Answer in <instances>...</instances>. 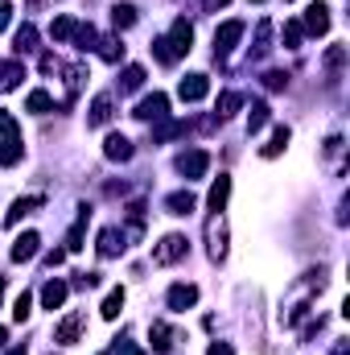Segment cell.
<instances>
[{"label": "cell", "instance_id": "d6a6232c", "mask_svg": "<svg viewBox=\"0 0 350 355\" xmlns=\"http://www.w3.org/2000/svg\"><path fill=\"white\" fill-rule=\"evenodd\" d=\"M268 120H272V116H268V103L256 99V103H252V112H248V132H260Z\"/></svg>", "mask_w": 350, "mask_h": 355}, {"label": "cell", "instance_id": "ee69618b", "mask_svg": "<svg viewBox=\"0 0 350 355\" xmlns=\"http://www.w3.org/2000/svg\"><path fill=\"white\" fill-rule=\"evenodd\" d=\"M8 17H12V4H8V0H0V29H8Z\"/></svg>", "mask_w": 350, "mask_h": 355}, {"label": "cell", "instance_id": "603a6c76", "mask_svg": "<svg viewBox=\"0 0 350 355\" xmlns=\"http://www.w3.org/2000/svg\"><path fill=\"white\" fill-rule=\"evenodd\" d=\"M288 137H293V132H288V124H276V128H272V141L264 145L260 153H264V157H280V153H284V145H288Z\"/></svg>", "mask_w": 350, "mask_h": 355}, {"label": "cell", "instance_id": "8d00e7d4", "mask_svg": "<svg viewBox=\"0 0 350 355\" xmlns=\"http://www.w3.org/2000/svg\"><path fill=\"white\" fill-rule=\"evenodd\" d=\"M128 227H132V236L145 232V202H128Z\"/></svg>", "mask_w": 350, "mask_h": 355}, {"label": "cell", "instance_id": "f5cc1de1", "mask_svg": "<svg viewBox=\"0 0 350 355\" xmlns=\"http://www.w3.org/2000/svg\"><path fill=\"white\" fill-rule=\"evenodd\" d=\"M256 4H260V0H256Z\"/></svg>", "mask_w": 350, "mask_h": 355}, {"label": "cell", "instance_id": "f907efd6", "mask_svg": "<svg viewBox=\"0 0 350 355\" xmlns=\"http://www.w3.org/2000/svg\"><path fill=\"white\" fill-rule=\"evenodd\" d=\"M8 355H25V343H21V347H12V352H8Z\"/></svg>", "mask_w": 350, "mask_h": 355}, {"label": "cell", "instance_id": "db71d44e", "mask_svg": "<svg viewBox=\"0 0 350 355\" xmlns=\"http://www.w3.org/2000/svg\"><path fill=\"white\" fill-rule=\"evenodd\" d=\"M103 355H107V352H103Z\"/></svg>", "mask_w": 350, "mask_h": 355}, {"label": "cell", "instance_id": "d590c367", "mask_svg": "<svg viewBox=\"0 0 350 355\" xmlns=\"http://www.w3.org/2000/svg\"><path fill=\"white\" fill-rule=\"evenodd\" d=\"M120 87H124V91L145 87V67H124V75H120Z\"/></svg>", "mask_w": 350, "mask_h": 355}, {"label": "cell", "instance_id": "cb8c5ba5", "mask_svg": "<svg viewBox=\"0 0 350 355\" xmlns=\"http://www.w3.org/2000/svg\"><path fill=\"white\" fill-rule=\"evenodd\" d=\"M107 120H111V95H95L87 124H91V128H99V124H107Z\"/></svg>", "mask_w": 350, "mask_h": 355}, {"label": "cell", "instance_id": "ac0fdd59", "mask_svg": "<svg viewBox=\"0 0 350 355\" xmlns=\"http://www.w3.org/2000/svg\"><path fill=\"white\" fill-rule=\"evenodd\" d=\"M227 198H231V178L219 174V182H214V186H210V194H206V207H210V211L219 215V211L227 207Z\"/></svg>", "mask_w": 350, "mask_h": 355}, {"label": "cell", "instance_id": "74e56055", "mask_svg": "<svg viewBox=\"0 0 350 355\" xmlns=\"http://www.w3.org/2000/svg\"><path fill=\"white\" fill-rule=\"evenodd\" d=\"M342 62H347V46H330L326 50V71L334 75V71H342Z\"/></svg>", "mask_w": 350, "mask_h": 355}, {"label": "cell", "instance_id": "6da1fadb", "mask_svg": "<svg viewBox=\"0 0 350 355\" xmlns=\"http://www.w3.org/2000/svg\"><path fill=\"white\" fill-rule=\"evenodd\" d=\"M21 153H25L21 124H17L8 112H0V166H17V162H21Z\"/></svg>", "mask_w": 350, "mask_h": 355}, {"label": "cell", "instance_id": "681fc988", "mask_svg": "<svg viewBox=\"0 0 350 355\" xmlns=\"http://www.w3.org/2000/svg\"><path fill=\"white\" fill-rule=\"evenodd\" d=\"M4 343H8V331H4V327H0V347H4Z\"/></svg>", "mask_w": 350, "mask_h": 355}, {"label": "cell", "instance_id": "5bb4252c", "mask_svg": "<svg viewBox=\"0 0 350 355\" xmlns=\"http://www.w3.org/2000/svg\"><path fill=\"white\" fill-rule=\"evenodd\" d=\"M132 153H136V149H132V141H128V137H120V132H111V137L103 141V157H107V162H132Z\"/></svg>", "mask_w": 350, "mask_h": 355}, {"label": "cell", "instance_id": "83f0119b", "mask_svg": "<svg viewBox=\"0 0 350 355\" xmlns=\"http://www.w3.org/2000/svg\"><path fill=\"white\" fill-rule=\"evenodd\" d=\"M268 50H272V21H260V25H256V46H252V58L260 62Z\"/></svg>", "mask_w": 350, "mask_h": 355}, {"label": "cell", "instance_id": "ffe728a7", "mask_svg": "<svg viewBox=\"0 0 350 355\" xmlns=\"http://www.w3.org/2000/svg\"><path fill=\"white\" fill-rule=\"evenodd\" d=\"M21 79H25V67H21V58H8V62H0V91H12Z\"/></svg>", "mask_w": 350, "mask_h": 355}, {"label": "cell", "instance_id": "d4e9b609", "mask_svg": "<svg viewBox=\"0 0 350 355\" xmlns=\"http://www.w3.org/2000/svg\"><path fill=\"white\" fill-rule=\"evenodd\" d=\"M95 50H99V58H103V62H111V67L124 58V42H120V37H99V46H95Z\"/></svg>", "mask_w": 350, "mask_h": 355}, {"label": "cell", "instance_id": "60d3db41", "mask_svg": "<svg viewBox=\"0 0 350 355\" xmlns=\"http://www.w3.org/2000/svg\"><path fill=\"white\" fill-rule=\"evenodd\" d=\"M264 87L268 91H284L288 87V75H284V71H268V75H264Z\"/></svg>", "mask_w": 350, "mask_h": 355}, {"label": "cell", "instance_id": "30bf717a", "mask_svg": "<svg viewBox=\"0 0 350 355\" xmlns=\"http://www.w3.org/2000/svg\"><path fill=\"white\" fill-rule=\"evenodd\" d=\"M177 95H181L185 103H198V99L210 95V79H206V75H185V79L177 83Z\"/></svg>", "mask_w": 350, "mask_h": 355}, {"label": "cell", "instance_id": "f1b7e54d", "mask_svg": "<svg viewBox=\"0 0 350 355\" xmlns=\"http://www.w3.org/2000/svg\"><path fill=\"white\" fill-rule=\"evenodd\" d=\"M120 310H124V289H111V293L103 297V306H99V314H103L107 322H116V318H120Z\"/></svg>", "mask_w": 350, "mask_h": 355}, {"label": "cell", "instance_id": "9a60e30c", "mask_svg": "<svg viewBox=\"0 0 350 355\" xmlns=\"http://www.w3.org/2000/svg\"><path fill=\"white\" fill-rule=\"evenodd\" d=\"M206 236H210V261H223V257H227V227H223V219H219V215L210 219Z\"/></svg>", "mask_w": 350, "mask_h": 355}, {"label": "cell", "instance_id": "2e32d148", "mask_svg": "<svg viewBox=\"0 0 350 355\" xmlns=\"http://www.w3.org/2000/svg\"><path fill=\"white\" fill-rule=\"evenodd\" d=\"M66 293H71V285H66V281H54V277H50V281L42 285V306H46V310H58V306L66 302Z\"/></svg>", "mask_w": 350, "mask_h": 355}, {"label": "cell", "instance_id": "7c38bea8", "mask_svg": "<svg viewBox=\"0 0 350 355\" xmlns=\"http://www.w3.org/2000/svg\"><path fill=\"white\" fill-rule=\"evenodd\" d=\"M194 302H198V285H185V281L169 285V293H165V306L169 310H190Z\"/></svg>", "mask_w": 350, "mask_h": 355}, {"label": "cell", "instance_id": "7a4b0ae2", "mask_svg": "<svg viewBox=\"0 0 350 355\" xmlns=\"http://www.w3.org/2000/svg\"><path fill=\"white\" fill-rule=\"evenodd\" d=\"M136 120H145V124H161L165 116H169V95H161V91H153V95H145L140 103H136V112H132Z\"/></svg>", "mask_w": 350, "mask_h": 355}, {"label": "cell", "instance_id": "e0dca14e", "mask_svg": "<svg viewBox=\"0 0 350 355\" xmlns=\"http://www.w3.org/2000/svg\"><path fill=\"white\" fill-rule=\"evenodd\" d=\"M124 252V232L120 227H103L99 232V257H120Z\"/></svg>", "mask_w": 350, "mask_h": 355}, {"label": "cell", "instance_id": "44dd1931", "mask_svg": "<svg viewBox=\"0 0 350 355\" xmlns=\"http://www.w3.org/2000/svg\"><path fill=\"white\" fill-rule=\"evenodd\" d=\"M12 50H17V58H21V54H33V50H37V29H33V25H21L17 37H12Z\"/></svg>", "mask_w": 350, "mask_h": 355}, {"label": "cell", "instance_id": "836d02e7", "mask_svg": "<svg viewBox=\"0 0 350 355\" xmlns=\"http://www.w3.org/2000/svg\"><path fill=\"white\" fill-rule=\"evenodd\" d=\"M185 128H190L185 120H169V124H161V128L153 132V141L161 145V141H174V137H185Z\"/></svg>", "mask_w": 350, "mask_h": 355}, {"label": "cell", "instance_id": "4dcf8cb0", "mask_svg": "<svg viewBox=\"0 0 350 355\" xmlns=\"http://www.w3.org/2000/svg\"><path fill=\"white\" fill-rule=\"evenodd\" d=\"M75 29H79V21H75V17H54V25H50L54 42H71V37H75Z\"/></svg>", "mask_w": 350, "mask_h": 355}, {"label": "cell", "instance_id": "3957f363", "mask_svg": "<svg viewBox=\"0 0 350 355\" xmlns=\"http://www.w3.org/2000/svg\"><path fill=\"white\" fill-rule=\"evenodd\" d=\"M177 174L185 178V182H190V178H202L206 174V170H210V153H206V149H185V153H177Z\"/></svg>", "mask_w": 350, "mask_h": 355}, {"label": "cell", "instance_id": "f6af8a7d", "mask_svg": "<svg viewBox=\"0 0 350 355\" xmlns=\"http://www.w3.org/2000/svg\"><path fill=\"white\" fill-rule=\"evenodd\" d=\"M116 355H145L136 343H116Z\"/></svg>", "mask_w": 350, "mask_h": 355}, {"label": "cell", "instance_id": "8992f818", "mask_svg": "<svg viewBox=\"0 0 350 355\" xmlns=\"http://www.w3.org/2000/svg\"><path fill=\"white\" fill-rule=\"evenodd\" d=\"M83 327H87V314L83 310H75V314H66L58 327H54V343H62V347H71V343H79V335H83Z\"/></svg>", "mask_w": 350, "mask_h": 355}, {"label": "cell", "instance_id": "b9f144b4", "mask_svg": "<svg viewBox=\"0 0 350 355\" xmlns=\"http://www.w3.org/2000/svg\"><path fill=\"white\" fill-rule=\"evenodd\" d=\"M58 71V58L54 54H42V75H54Z\"/></svg>", "mask_w": 350, "mask_h": 355}, {"label": "cell", "instance_id": "7bdbcfd3", "mask_svg": "<svg viewBox=\"0 0 350 355\" xmlns=\"http://www.w3.org/2000/svg\"><path fill=\"white\" fill-rule=\"evenodd\" d=\"M66 261V248H54V252H46V265L54 268V265H62Z\"/></svg>", "mask_w": 350, "mask_h": 355}, {"label": "cell", "instance_id": "5b68a950", "mask_svg": "<svg viewBox=\"0 0 350 355\" xmlns=\"http://www.w3.org/2000/svg\"><path fill=\"white\" fill-rule=\"evenodd\" d=\"M239 37H243V21H223L214 29V58H227L239 46Z\"/></svg>", "mask_w": 350, "mask_h": 355}, {"label": "cell", "instance_id": "816d5d0a", "mask_svg": "<svg viewBox=\"0 0 350 355\" xmlns=\"http://www.w3.org/2000/svg\"><path fill=\"white\" fill-rule=\"evenodd\" d=\"M0 297H4V277H0Z\"/></svg>", "mask_w": 350, "mask_h": 355}, {"label": "cell", "instance_id": "ab89813d", "mask_svg": "<svg viewBox=\"0 0 350 355\" xmlns=\"http://www.w3.org/2000/svg\"><path fill=\"white\" fill-rule=\"evenodd\" d=\"M29 314H33V297H29V293H21V297L12 302V318H17V322H25Z\"/></svg>", "mask_w": 350, "mask_h": 355}, {"label": "cell", "instance_id": "bcb514c9", "mask_svg": "<svg viewBox=\"0 0 350 355\" xmlns=\"http://www.w3.org/2000/svg\"><path fill=\"white\" fill-rule=\"evenodd\" d=\"M206 355H235V352H231V343H210V352Z\"/></svg>", "mask_w": 350, "mask_h": 355}, {"label": "cell", "instance_id": "ba28073f", "mask_svg": "<svg viewBox=\"0 0 350 355\" xmlns=\"http://www.w3.org/2000/svg\"><path fill=\"white\" fill-rule=\"evenodd\" d=\"M37 244H42V236H37V232H21V236L12 240L8 257H12L17 265H25V261H33V257H37Z\"/></svg>", "mask_w": 350, "mask_h": 355}, {"label": "cell", "instance_id": "4316f807", "mask_svg": "<svg viewBox=\"0 0 350 355\" xmlns=\"http://www.w3.org/2000/svg\"><path fill=\"white\" fill-rule=\"evenodd\" d=\"M243 107V95L239 91H223L219 95V103H214V112H219V120H227V116H235Z\"/></svg>", "mask_w": 350, "mask_h": 355}, {"label": "cell", "instance_id": "f35d334b", "mask_svg": "<svg viewBox=\"0 0 350 355\" xmlns=\"http://www.w3.org/2000/svg\"><path fill=\"white\" fill-rule=\"evenodd\" d=\"M301 37H305L301 21H288V25H284V46H288V50H297V46H301Z\"/></svg>", "mask_w": 350, "mask_h": 355}, {"label": "cell", "instance_id": "8fae6325", "mask_svg": "<svg viewBox=\"0 0 350 355\" xmlns=\"http://www.w3.org/2000/svg\"><path fill=\"white\" fill-rule=\"evenodd\" d=\"M42 207H46V198H42V194H25V198H17V202L8 207V215H4V223L12 227V223H21L25 215H33V211H42Z\"/></svg>", "mask_w": 350, "mask_h": 355}, {"label": "cell", "instance_id": "4fadbf2b", "mask_svg": "<svg viewBox=\"0 0 350 355\" xmlns=\"http://www.w3.org/2000/svg\"><path fill=\"white\" fill-rule=\"evenodd\" d=\"M149 339H153V352L157 355H169L177 347V331L169 322H153V327H149Z\"/></svg>", "mask_w": 350, "mask_h": 355}, {"label": "cell", "instance_id": "484cf974", "mask_svg": "<svg viewBox=\"0 0 350 355\" xmlns=\"http://www.w3.org/2000/svg\"><path fill=\"white\" fill-rule=\"evenodd\" d=\"M25 112H33V116H46V112H54V95H50V91H29V99H25Z\"/></svg>", "mask_w": 350, "mask_h": 355}, {"label": "cell", "instance_id": "1f68e13d", "mask_svg": "<svg viewBox=\"0 0 350 355\" xmlns=\"http://www.w3.org/2000/svg\"><path fill=\"white\" fill-rule=\"evenodd\" d=\"M79 50H95L99 46V33H95V25H87V21H79V29H75V37H71Z\"/></svg>", "mask_w": 350, "mask_h": 355}, {"label": "cell", "instance_id": "7dc6e473", "mask_svg": "<svg viewBox=\"0 0 350 355\" xmlns=\"http://www.w3.org/2000/svg\"><path fill=\"white\" fill-rule=\"evenodd\" d=\"M202 8H206V12H214V8H227V0H202Z\"/></svg>", "mask_w": 350, "mask_h": 355}, {"label": "cell", "instance_id": "e575fe53", "mask_svg": "<svg viewBox=\"0 0 350 355\" xmlns=\"http://www.w3.org/2000/svg\"><path fill=\"white\" fill-rule=\"evenodd\" d=\"M153 58H157L161 67H174V62H177V54H174V46H169V37H157V42H153Z\"/></svg>", "mask_w": 350, "mask_h": 355}, {"label": "cell", "instance_id": "d6986e66", "mask_svg": "<svg viewBox=\"0 0 350 355\" xmlns=\"http://www.w3.org/2000/svg\"><path fill=\"white\" fill-rule=\"evenodd\" d=\"M87 223H91V207H79V219H75V227H71V236H66V252H79V248H83Z\"/></svg>", "mask_w": 350, "mask_h": 355}, {"label": "cell", "instance_id": "9c48e42d", "mask_svg": "<svg viewBox=\"0 0 350 355\" xmlns=\"http://www.w3.org/2000/svg\"><path fill=\"white\" fill-rule=\"evenodd\" d=\"M169 46H174L177 58H185V54H190V46H194V25H190L185 17H177V21H174V29H169Z\"/></svg>", "mask_w": 350, "mask_h": 355}, {"label": "cell", "instance_id": "f546056e", "mask_svg": "<svg viewBox=\"0 0 350 355\" xmlns=\"http://www.w3.org/2000/svg\"><path fill=\"white\" fill-rule=\"evenodd\" d=\"M111 25L116 29H132L136 25V4H116L111 8Z\"/></svg>", "mask_w": 350, "mask_h": 355}, {"label": "cell", "instance_id": "7402d4cb", "mask_svg": "<svg viewBox=\"0 0 350 355\" xmlns=\"http://www.w3.org/2000/svg\"><path fill=\"white\" fill-rule=\"evenodd\" d=\"M165 207H169V215H190V211L198 207V198H194L190 190H174V194L165 198Z\"/></svg>", "mask_w": 350, "mask_h": 355}, {"label": "cell", "instance_id": "c3c4849f", "mask_svg": "<svg viewBox=\"0 0 350 355\" xmlns=\"http://www.w3.org/2000/svg\"><path fill=\"white\" fill-rule=\"evenodd\" d=\"M334 355H350V343H338V347H334Z\"/></svg>", "mask_w": 350, "mask_h": 355}, {"label": "cell", "instance_id": "52a82bcc", "mask_svg": "<svg viewBox=\"0 0 350 355\" xmlns=\"http://www.w3.org/2000/svg\"><path fill=\"white\" fill-rule=\"evenodd\" d=\"M301 29H305V33H313V37L330 33V8H326V4H309V8H305V21H301Z\"/></svg>", "mask_w": 350, "mask_h": 355}, {"label": "cell", "instance_id": "277c9868", "mask_svg": "<svg viewBox=\"0 0 350 355\" xmlns=\"http://www.w3.org/2000/svg\"><path fill=\"white\" fill-rule=\"evenodd\" d=\"M185 252H190V240H185L181 232H169V236L153 248V261H157V265H174V261H181Z\"/></svg>", "mask_w": 350, "mask_h": 355}]
</instances>
